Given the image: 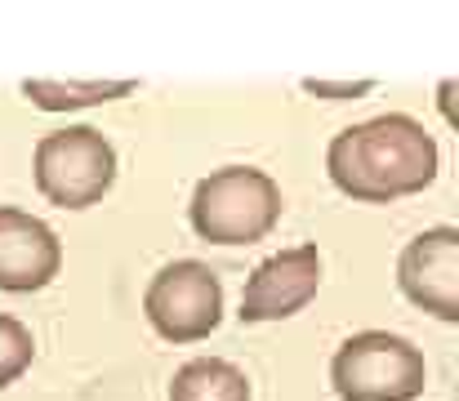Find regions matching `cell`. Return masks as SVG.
I'll return each instance as SVG.
<instances>
[{"label": "cell", "mask_w": 459, "mask_h": 401, "mask_svg": "<svg viewBox=\"0 0 459 401\" xmlns=\"http://www.w3.org/2000/svg\"><path fill=\"white\" fill-rule=\"evenodd\" d=\"M437 165H442L437 138L424 130V121L406 112L348 126L325 147L330 183L361 205H388L433 187Z\"/></svg>", "instance_id": "obj_1"}, {"label": "cell", "mask_w": 459, "mask_h": 401, "mask_svg": "<svg viewBox=\"0 0 459 401\" xmlns=\"http://www.w3.org/2000/svg\"><path fill=\"white\" fill-rule=\"evenodd\" d=\"M281 187L268 170L223 165L192 187L187 223L210 246H255L281 223Z\"/></svg>", "instance_id": "obj_2"}, {"label": "cell", "mask_w": 459, "mask_h": 401, "mask_svg": "<svg viewBox=\"0 0 459 401\" xmlns=\"http://www.w3.org/2000/svg\"><path fill=\"white\" fill-rule=\"evenodd\" d=\"M330 384L339 401H415L424 397V353L388 330H361L330 357Z\"/></svg>", "instance_id": "obj_3"}, {"label": "cell", "mask_w": 459, "mask_h": 401, "mask_svg": "<svg viewBox=\"0 0 459 401\" xmlns=\"http://www.w3.org/2000/svg\"><path fill=\"white\" fill-rule=\"evenodd\" d=\"M36 192L58 210H90L117 183V147L94 126L49 130L31 156Z\"/></svg>", "instance_id": "obj_4"}, {"label": "cell", "mask_w": 459, "mask_h": 401, "mask_svg": "<svg viewBox=\"0 0 459 401\" xmlns=\"http://www.w3.org/2000/svg\"><path fill=\"white\" fill-rule=\"evenodd\" d=\"M143 312L165 344H201L223 321V281L201 259H174L148 281Z\"/></svg>", "instance_id": "obj_5"}, {"label": "cell", "mask_w": 459, "mask_h": 401, "mask_svg": "<svg viewBox=\"0 0 459 401\" xmlns=\"http://www.w3.org/2000/svg\"><path fill=\"white\" fill-rule=\"evenodd\" d=\"M321 290V250L316 246H290L250 272L241 290V321L246 326H268L304 312Z\"/></svg>", "instance_id": "obj_6"}, {"label": "cell", "mask_w": 459, "mask_h": 401, "mask_svg": "<svg viewBox=\"0 0 459 401\" xmlns=\"http://www.w3.org/2000/svg\"><path fill=\"white\" fill-rule=\"evenodd\" d=\"M397 285L437 321H459V228H424L415 241H406L397 259Z\"/></svg>", "instance_id": "obj_7"}, {"label": "cell", "mask_w": 459, "mask_h": 401, "mask_svg": "<svg viewBox=\"0 0 459 401\" xmlns=\"http://www.w3.org/2000/svg\"><path fill=\"white\" fill-rule=\"evenodd\" d=\"M63 267V246L54 228L27 210L0 205V290L31 294L45 290Z\"/></svg>", "instance_id": "obj_8"}, {"label": "cell", "mask_w": 459, "mask_h": 401, "mask_svg": "<svg viewBox=\"0 0 459 401\" xmlns=\"http://www.w3.org/2000/svg\"><path fill=\"white\" fill-rule=\"evenodd\" d=\"M169 401H250V379L223 357H196L174 370Z\"/></svg>", "instance_id": "obj_9"}, {"label": "cell", "mask_w": 459, "mask_h": 401, "mask_svg": "<svg viewBox=\"0 0 459 401\" xmlns=\"http://www.w3.org/2000/svg\"><path fill=\"white\" fill-rule=\"evenodd\" d=\"M139 81H22V99L40 112H81L134 94Z\"/></svg>", "instance_id": "obj_10"}, {"label": "cell", "mask_w": 459, "mask_h": 401, "mask_svg": "<svg viewBox=\"0 0 459 401\" xmlns=\"http://www.w3.org/2000/svg\"><path fill=\"white\" fill-rule=\"evenodd\" d=\"M36 362V339L18 317L0 312V388H9L13 379H22V370Z\"/></svg>", "instance_id": "obj_11"}, {"label": "cell", "mask_w": 459, "mask_h": 401, "mask_svg": "<svg viewBox=\"0 0 459 401\" xmlns=\"http://www.w3.org/2000/svg\"><path fill=\"white\" fill-rule=\"evenodd\" d=\"M307 94H316V99H357V94H366L370 90V81H357V85H330V81H304Z\"/></svg>", "instance_id": "obj_12"}]
</instances>
